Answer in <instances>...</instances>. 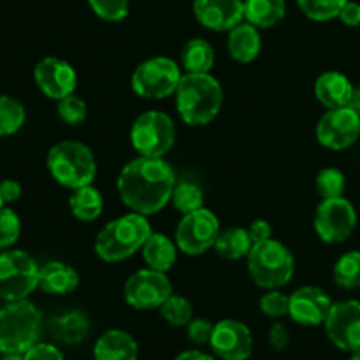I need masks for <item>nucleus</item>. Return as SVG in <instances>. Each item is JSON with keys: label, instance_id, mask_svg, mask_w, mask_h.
<instances>
[{"label": "nucleus", "instance_id": "obj_34", "mask_svg": "<svg viewBox=\"0 0 360 360\" xmlns=\"http://www.w3.org/2000/svg\"><path fill=\"white\" fill-rule=\"evenodd\" d=\"M348 0H297L299 9L313 21H330L340 16Z\"/></svg>", "mask_w": 360, "mask_h": 360}, {"label": "nucleus", "instance_id": "obj_1", "mask_svg": "<svg viewBox=\"0 0 360 360\" xmlns=\"http://www.w3.org/2000/svg\"><path fill=\"white\" fill-rule=\"evenodd\" d=\"M176 183L174 171L164 158L139 155L122 169L116 188L130 211L150 217L171 202Z\"/></svg>", "mask_w": 360, "mask_h": 360}, {"label": "nucleus", "instance_id": "obj_47", "mask_svg": "<svg viewBox=\"0 0 360 360\" xmlns=\"http://www.w3.org/2000/svg\"><path fill=\"white\" fill-rule=\"evenodd\" d=\"M2 360H25L23 354H4Z\"/></svg>", "mask_w": 360, "mask_h": 360}, {"label": "nucleus", "instance_id": "obj_36", "mask_svg": "<svg viewBox=\"0 0 360 360\" xmlns=\"http://www.w3.org/2000/svg\"><path fill=\"white\" fill-rule=\"evenodd\" d=\"M91 11L104 21H122L129 16L130 0H88Z\"/></svg>", "mask_w": 360, "mask_h": 360}, {"label": "nucleus", "instance_id": "obj_6", "mask_svg": "<svg viewBox=\"0 0 360 360\" xmlns=\"http://www.w3.org/2000/svg\"><path fill=\"white\" fill-rule=\"evenodd\" d=\"M246 262L252 280L266 290L285 287L295 273L292 252L283 243L273 238L255 243L246 257Z\"/></svg>", "mask_w": 360, "mask_h": 360}, {"label": "nucleus", "instance_id": "obj_30", "mask_svg": "<svg viewBox=\"0 0 360 360\" xmlns=\"http://www.w3.org/2000/svg\"><path fill=\"white\" fill-rule=\"evenodd\" d=\"M171 202L176 207V211H179L181 214H188L204 207V192L199 185L192 181L176 183Z\"/></svg>", "mask_w": 360, "mask_h": 360}, {"label": "nucleus", "instance_id": "obj_4", "mask_svg": "<svg viewBox=\"0 0 360 360\" xmlns=\"http://www.w3.org/2000/svg\"><path fill=\"white\" fill-rule=\"evenodd\" d=\"M42 313L34 302L13 301L0 308V354H25L39 343Z\"/></svg>", "mask_w": 360, "mask_h": 360}, {"label": "nucleus", "instance_id": "obj_15", "mask_svg": "<svg viewBox=\"0 0 360 360\" xmlns=\"http://www.w3.org/2000/svg\"><path fill=\"white\" fill-rule=\"evenodd\" d=\"M211 352L220 360H248L253 354V334L246 323L225 319L214 323Z\"/></svg>", "mask_w": 360, "mask_h": 360}, {"label": "nucleus", "instance_id": "obj_27", "mask_svg": "<svg viewBox=\"0 0 360 360\" xmlns=\"http://www.w3.org/2000/svg\"><path fill=\"white\" fill-rule=\"evenodd\" d=\"M214 48L206 39H190L181 49V65L185 72L206 74L214 67Z\"/></svg>", "mask_w": 360, "mask_h": 360}, {"label": "nucleus", "instance_id": "obj_26", "mask_svg": "<svg viewBox=\"0 0 360 360\" xmlns=\"http://www.w3.org/2000/svg\"><path fill=\"white\" fill-rule=\"evenodd\" d=\"M252 246L253 241L248 229L229 227L218 234L217 243H214V252L225 260H239L248 257Z\"/></svg>", "mask_w": 360, "mask_h": 360}, {"label": "nucleus", "instance_id": "obj_14", "mask_svg": "<svg viewBox=\"0 0 360 360\" xmlns=\"http://www.w3.org/2000/svg\"><path fill=\"white\" fill-rule=\"evenodd\" d=\"M323 326L334 347L343 352L360 350V301L348 299L333 304Z\"/></svg>", "mask_w": 360, "mask_h": 360}, {"label": "nucleus", "instance_id": "obj_22", "mask_svg": "<svg viewBox=\"0 0 360 360\" xmlns=\"http://www.w3.org/2000/svg\"><path fill=\"white\" fill-rule=\"evenodd\" d=\"M51 336L55 338L56 343L65 345V347H76L83 343L90 334V320L83 311H67L58 315L49 323Z\"/></svg>", "mask_w": 360, "mask_h": 360}, {"label": "nucleus", "instance_id": "obj_48", "mask_svg": "<svg viewBox=\"0 0 360 360\" xmlns=\"http://www.w3.org/2000/svg\"><path fill=\"white\" fill-rule=\"evenodd\" d=\"M350 360H360V350L357 352H352V357Z\"/></svg>", "mask_w": 360, "mask_h": 360}, {"label": "nucleus", "instance_id": "obj_3", "mask_svg": "<svg viewBox=\"0 0 360 360\" xmlns=\"http://www.w3.org/2000/svg\"><path fill=\"white\" fill-rule=\"evenodd\" d=\"M151 232L148 217L130 211L102 227L95 239V253L104 262H122L143 248Z\"/></svg>", "mask_w": 360, "mask_h": 360}, {"label": "nucleus", "instance_id": "obj_32", "mask_svg": "<svg viewBox=\"0 0 360 360\" xmlns=\"http://www.w3.org/2000/svg\"><path fill=\"white\" fill-rule=\"evenodd\" d=\"M158 309H160L162 319L172 327H186L193 319L192 304L188 299L181 295L171 294Z\"/></svg>", "mask_w": 360, "mask_h": 360}, {"label": "nucleus", "instance_id": "obj_29", "mask_svg": "<svg viewBox=\"0 0 360 360\" xmlns=\"http://www.w3.org/2000/svg\"><path fill=\"white\" fill-rule=\"evenodd\" d=\"M334 283L343 290L360 288V252H347L334 264Z\"/></svg>", "mask_w": 360, "mask_h": 360}, {"label": "nucleus", "instance_id": "obj_23", "mask_svg": "<svg viewBox=\"0 0 360 360\" xmlns=\"http://www.w3.org/2000/svg\"><path fill=\"white\" fill-rule=\"evenodd\" d=\"M352 81L345 74L336 70H327L315 81V97L323 108L334 109L347 105L352 94Z\"/></svg>", "mask_w": 360, "mask_h": 360}, {"label": "nucleus", "instance_id": "obj_9", "mask_svg": "<svg viewBox=\"0 0 360 360\" xmlns=\"http://www.w3.org/2000/svg\"><path fill=\"white\" fill-rule=\"evenodd\" d=\"M39 271L37 262L23 250L0 253V299L6 302L27 299L39 288Z\"/></svg>", "mask_w": 360, "mask_h": 360}, {"label": "nucleus", "instance_id": "obj_20", "mask_svg": "<svg viewBox=\"0 0 360 360\" xmlns=\"http://www.w3.org/2000/svg\"><path fill=\"white\" fill-rule=\"evenodd\" d=\"M79 285V274L72 266L65 262L44 264L39 271V288L49 295H67Z\"/></svg>", "mask_w": 360, "mask_h": 360}, {"label": "nucleus", "instance_id": "obj_46", "mask_svg": "<svg viewBox=\"0 0 360 360\" xmlns=\"http://www.w3.org/2000/svg\"><path fill=\"white\" fill-rule=\"evenodd\" d=\"M347 108L354 109V111L360 116V86H355V84H354V88H352L350 97H348Z\"/></svg>", "mask_w": 360, "mask_h": 360}, {"label": "nucleus", "instance_id": "obj_7", "mask_svg": "<svg viewBox=\"0 0 360 360\" xmlns=\"http://www.w3.org/2000/svg\"><path fill=\"white\" fill-rule=\"evenodd\" d=\"M130 143L143 157L164 158L176 143L174 122L158 109L144 111L130 127Z\"/></svg>", "mask_w": 360, "mask_h": 360}, {"label": "nucleus", "instance_id": "obj_5", "mask_svg": "<svg viewBox=\"0 0 360 360\" xmlns=\"http://www.w3.org/2000/svg\"><path fill=\"white\" fill-rule=\"evenodd\" d=\"M53 179L69 190L91 185L97 176V158L94 151L79 141H60L48 151L46 158Z\"/></svg>", "mask_w": 360, "mask_h": 360}, {"label": "nucleus", "instance_id": "obj_13", "mask_svg": "<svg viewBox=\"0 0 360 360\" xmlns=\"http://www.w3.org/2000/svg\"><path fill=\"white\" fill-rule=\"evenodd\" d=\"M315 134L316 141L327 150H347L360 139V116L347 105L327 109L316 123Z\"/></svg>", "mask_w": 360, "mask_h": 360}, {"label": "nucleus", "instance_id": "obj_37", "mask_svg": "<svg viewBox=\"0 0 360 360\" xmlns=\"http://www.w3.org/2000/svg\"><path fill=\"white\" fill-rule=\"evenodd\" d=\"M260 311L271 319H281V316H288V309H290V295H285L280 292V288L266 292L260 297L259 302Z\"/></svg>", "mask_w": 360, "mask_h": 360}, {"label": "nucleus", "instance_id": "obj_41", "mask_svg": "<svg viewBox=\"0 0 360 360\" xmlns=\"http://www.w3.org/2000/svg\"><path fill=\"white\" fill-rule=\"evenodd\" d=\"M267 341H269L273 350L283 352L290 345V333H288V329L283 323H273L269 329V334H267Z\"/></svg>", "mask_w": 360, "mask_h": 360}, {"label": "nucleus", "instance_id": "obj_18", "mask_svg": "<svg viewBox=\"0 0 360 360\" xmlns=\"http://www.w3.org/2000/svg\"><path fill=\"white\" fill-rule=\"evenodd\" d=\"M193 16L207 30L229 32L245 21V0H193Z\"/></svg>", "mask_w": 360, "mask_h": 360}, {"label": "nucleus", "instance_id": "obj_38", "mask_svg": "<svg viewBox=\"0 0 360 360\" xmlns=\"http://www.w3.org/2000/svg\"><path fill=\"white\" fill-rule=\"evenodd\" d=\"M21 224L11 207H0V248H9L20 239Z\"/></svg>", "mask_w": 360, "mask_h": 360}, {"label": "nucleus", "instance_id": "obj_11", "mask_svg": "<svg viewBox=\"0 0 360 360\" xmlns=\"http://www.w3.org/2000/svg\"><path fill=\"white\" fill-rule=\"evenodd\" d=\"M315 232L327 245L348 241L357 227V211L345 197L322 199L315 211Z\"/></svg>", "mask_w": 360, "mask_h": 360}, {"label": "nucleus", "instance_id": "obj_28", "mask_svg": "<svg viewBox=\"0 0 360 360\" xmlns=\"http://www.w3.org/2000/svg\"><path fill=\"white\" fill-rule=\"evenodd\" d=\"M69 207L79 221H95L104 210V199H102L101 190L95 188L94 183L72 190Z\"/></svg>", "mask_w": 360, "mask_h": 360}, {"label": "nucleus", "instance_id": "obj_43", "mask_svg": "<svg viewBox=\"0 0 360 360\" xmlns=\"http://www.w3.org/2000/svg\"><path fill=\"white\" fill-rule=\"evenodd\" d=\"M248 232H250V236H252L253 245H255V243L266 241V239L273 238V227H271L269 221L262 220V218H259V220H253L252 224H250Z\"/></svg>", "mask_w": 360, "mask_h": 360}, {"label": "nucleus", "instance_id": "obj_45", "mask_svg": "<svg viewBox=\"0 0 360 360\" xmlns=\"http://www.w3.org/2000/svg\"><path fill=\"white\" fill-rule=\"evenodd\" d=\"M174 360H217L214 355L206 354L202 350H185L178 355Z\"/></svg>", "mask_w": 360, "mask_h": 360}, {"label": "nucleus", "instance_id": "obj_19", "mask_svg": "<svg viewBox=\"0 0 360 360\" xmlns=\"http://www.w3.org/2000/svg\"><path fill=\"white\" fill-rule=\"evenodd\" d=\"M139 347L132 334L122 329L105 330L94 347L95 360H137Z\"/></svg>", "mask_w": 360, "mask_h": 360}, {"label": "nucleus", "instance_id": "obj_2", "mask_svg": "<svg viewBox=\"0 0 360 360\" xmlns=\"http://www.w3.org/2000/svg\"><path fill=\"white\" fill-rule=\"evenodd\" d=\"M176 109L188 127H206L213 122L224 104V88L211 72H185L174 94Z\"/></svg>", "mask_w": 360, "mask_h": 360}, {"label": "nucleus", "instance_id": "obj_12", "mask_svg": "<svg viewBox=\"0 0 360 360\" xmlns=\"http://www.w3.org/2000/svg\"><path fill=\"white\" fill-rule=\"evenodd\" d=\"M172 294V283L167 274L151 267L139 269L127 280L123 297L127 304L139 311L158 309Z\"/></svg>", "mask_w": 360, "mask_h": 360}, {"label": "nucleus", "instance_id": "obj_31", "mask_svg": "<svg viewBox=\"0 0 360 360\" xmlns=\"http://www.w3.org/2000/svg\"><path fill=\"white\" fill-rule=\"evenodd\" d=\"M27 112L23 104L9 95H0V136H11L23 127Z\"/></svg>", "mask_w": 360, "mask_h": 360}, {"label": "nucleus", "instance_id": "obj_10", "mask_svg": "<svg viewBox=\"0 0 360 360\" xmlns=\"http://www.w3.org/2000/svg\"><path fill=\"white\" fill-rule=\"evenodd\" d=\"M220 231V220L217 214L207 207H200L192 213L183 214L176 227L174 241L185 255H202L210 248H214Z\"/></svg>", "mask_w": 360, "mask_h": 360}, {"label": "nucleus", "instance_id": "obj_17", "mask_svg": "<svg viewBox=\"0 0 360 360\" xmlns=\"http://www.w3.org/2000/svg\"><path fill=\"white\" fill-rule=\"evenodd\" d=\"M333 304V299L326 294V290L315 285H306L290 295L288 316L299 326L319 327L326 323Z\"/></svg>", "mask_w": 360, "mask_h": 360}, {"label": "nucleus", "instance_id": "obj_40", "mask_svg": "<svg viewBox=\"0 0 360 360\" xmlns=\"http://www.w3.org/2000/svg\"><path fill=\"white\" fill-rule=\"evenodd\" d=\"M25 360H63V354L58 347L49 343H35L25 352Z\"/></svg>", "mask_w": 360, "mask_h": 360}, {"label": "nucleus", "instance_id": "obj_33", "mask_svg": "<svg viewBox=\"0 0 360 360\" xmlns=\"http://www.w3.org/2000/svg\"><path fill=\"white\" fill-rule=\"evenodd\" d=\"M315 186L322 199H336V197H343L347 190V178L340 169L326 167L316 174Z\"/></svg>", "mask_w": 360, "mask_h": 360}, {"label": "nucleus", "instance_id": "obj_25", "mask_svg": "<svg viewBox=\"0 0 360 360\" xmlns=\"http://www.w3.org/2000/svg\"><path fill=\"white\" fill-rule=\"evenodd\" d=\"M287 14L285 0H245V21L257 28H273Z\"/></svg>", "mask_w": 360, "mask_h": 360}, {"label": "nucleus", "instance_id": "obj_16", "mask_svg": "<svg viewBox=\"0 0 360 360\" xmlns=\"http://www.w3.org/2000/svg\"><path fill=\"white\" fill-rule=\"evenodd\" d=\"M34 79L39 90L53 101L72 95L77 86V72L74 67L56 56H46L35 65Z\"/></svg>", "mask_w": 360, "mask_h": 360}, {"label": "nucleus", "instance_id": "obj_35", "mask_svg": "<svg viewBox=\"0 0 360 360\" xmlns=\"http://www.w3.org/2000/svg\"><path fill=\"white\" fill-rule=\"evenodd\" d=\"M88 105L86 102L76 94L67 95V97L58 101V116L67 123V125H79L86 120Z\"/></svg>", "mask_w": 360, "mask_h": 360}, {"label": "nucleus", "instance_id": "obj_49", "mask_svg": "<svg viewBox=\"0 0 360 360\" xmlns=\"http://www.w3.org/2000/svg\"><path fill=\"white\" fill-rule=\"evenodd\" d=\"M4 206V199H2V193H0V207Z\"/></svg>", "mask_w": 360, "mask_h": 360}, {"label": "nucleus", "instance_id": "obj_21", "mask_svg": "<svg viewBox=\"0 0 360 360\" xmlns=\"http://www.w3.org/2000/svg\"><path fill=\"white\" fill-rule=\"evenodd\" d=\"M262 49V37L255 25L243 21L238 27L229 30L227 51L232 60L239 63H250L259 56Z\"/></svg>", "mask_w": 360, "mask_h": 360}, {"label": "nucleus", "instance_id": "obj_39", "mask_svg": "<svg viewBox=\"0 0 360 360\" xmlns=\"http://www.w3.org/2000/svg\"><path fill=\"white\" fill-rule=\"evenodd\" d=\"M214 323H211L207 319H192L186 326V336L193 345H210L211 336H213Z\"/></svg>", "mask_w": 360, "mask_h": 360}, {"label": "nucleus", "instance_id": "obj_24", "mask_svg": "<svg viewBox=\"0 0 360 360\" xmlns=\"http://www.w3.org/2000/svg\"><path fill=\"white\" fill-rule=\"evenodd\" d=\"M178 245L176 241H171L167 236L160 234V232H151L150 238L143 245L141 252H143V259L148 267L155 271H162L167 273L178 259Z\"/></svg>", "mask_w": 360, "mask_h": 360}, {"label": "nucleus", "instance_id": "obj_8", "mask_svg": "<svg viewBox=\"0 0 360 360\" xmlns=\"http://www.w3.org/2000/svg\"><path fill=\"white\" fill-rule=\"evenodd\" d=\"M181 76V67L178 62L167 56H153L136 67L130 84L137 97L160 101L176 94Z\"/></svg>", "mask_w": 360, "mask_h": 360}, {"label": "nucleus", "instance_id": "obj_44", "mask_svg": "<svg viewBox=\"0 0 360 360\" xmlns=\"http://www.w3.org/2000/svg\"><path fill=\"white\" fill-rule=\"evenodd\" d=\"M0 193H2L4 204L14 202L21 197V185L16 179H4L0 183Z\"/></svg>", "mask_w": 360, "mask_h": 360}, {"label": "nucleus", "instance_id": "obj_42", "mask_svg": "<svg viewBox=\"0 0 360 360\" xmlns=\"http://www.w3.org/2000/svg\"><path fill=\"white\" fill-rule=\"evenodd\" d=\"M340 21L345 25V27H360V4L354 2V0H348L343 6L340 13Z\"/></svg>", "mask_w": 360, "mask_h": 360}]
</instances>
